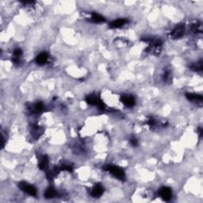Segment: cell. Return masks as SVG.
Returning a JSON list of instances; mask_svg holds the SVG:
<instances>
[{
  "mask_svg": "<svg viewBox=\"0 0 203 203\" xmlns=\"http://www.w3.org/2000/svg\"><path fill=\"white\" fill-rule=\"evenodd\" d=\"M19 187L23 192L26 193L29 195L31 196H36L37 195V190L33 186L30 185L29 183H26V182H20L19 183Z\"/></svg>",
  "mask_w": 203,
  "mask_h": 203,
  "instance_id": "cell-3",
  "label": "cell"
},
{
  "mask_svg": "<svg viewBox=\"0 0 203 203\" xmlns=\"http://www.w3.org/2000/svg\"><path fill=\"white\" fill-rule=\"evenodd\" d=\"M48 56L46 52H41L36 57V63L38 65H43L48 60Z\"/></svg>",
  "mask_w": 203,
  "mask_h": 203,
  "instance_id": "cell-10",
  "label": "cell"
},
{
  "mask_svg": "<svg viewBox=\"0 0 203 203\" xmlns=\"http://www.w3.org/2000/svg\"><path fill=\"white\" fill-rule=\"evenodd\" d=\"M56 195V191L52 187H48L44 192V197L46 198H53Z\"/></svg>",
  "mask_w": 203,
  "mask_h": 203,
  "instance_id": "cell-15",
  "label": "cell"
},
{
  "mask_svg": "<svg viewBox=\"0 0 203 203\" xmlns=\"http://www.w3.org/2000/svg\"><path fill=\"white\" fill-rule=\"evenodd\" d=\"M104 189L103 187H102V186L100 184H98L92 189L91 194L94 198H98V197H100L101 195H102Z\"/></svg>",
  "mask_w": 203,
  "mask_h": 203,
  "instance_id": "cell-9",
  "label": "cell"
},
{
  "mask_svg": "<svg viewBox=\"0 0 203 203\" xmlns=\"http://www.w3.org/2000/svg\"><path fill=\"white\" fill-rule=\"evenodd\" d=\"M44 109V105H43L42 102H39L37 103H34L31 107L30 108V111L33 114H38V113H41V111Z\"/></svg>",
  "mask_w": 203,
  "mask_h": 203,
  "instance_id": "cell-11",
  "label": "cell"
},
{
  "mask_svg": "<svg viewBox=\"0 0 203 203\" xmlns=\"http://www.w3.org/2000/svg\"><path fill=\"white\" fill-rule=\"evenodd\" d=\"M146 124L148 125L150 127H154V126L156 125V122H155V120L153 118H149L148 120H147V122H146Z\"/></svg>",
  "mask_w": 203,
  "mask_h": 203,
  "instance_id": "cell-17",
  "label": "cell"
},
{
  "mask_svg": "<svg viewBox=\"0 0 203 203\" xmlns=\"http://www.w3.org/2000/svg\"><path fill=\"white\" fill-rule=\"evenodd\" d=\"M129 142H130L131 145L133 146V147H137V146L138 145V141H137V140L135 138V137H132V138H130Z\"/></svg>",
  "mask_w": 203,
  "mask_h": 203,
  "instance_id": "cell-20",
  "label": "cell"
},
{
  "mask_svg": "<svg viewBox=\"0 0 203 203\" xmlns=\"http://www.w3.org/2000/svg\"><path fill=\"white\" fill-rule=\"evenodd\" d=\"M104 170L110 172L113 176L116 177L117 179H120V180H125L126 174H125L123 169L119 168V167L112 164H108L104 168Z\"/></svg>",
  "mask_w": 203,
  "mask_h": 203,
  "instance_id": "cell-1",
  "label": "cell"
},
{
  "mask_svg": "<svg viewBox=\"0 0 203 203\" xmlns=\"http://www.w3.org/2000/svg\"><path fill=\"white\" fill-rule=\"evenodd\" d=\"M159 194L163 200L164 201H170L172 197V191L170 187H163L159 190Z\"/></svg>",
  "mask_w": 203,
  "mask_h": 203,
  "instance_id": "cell-5",
  "label": "cell"
},
{
  "mask_svg": "<svg viewBox=\"0 0 203 203\" xmlns=\"http://www.w3.org/2000/svg\"><path fill=\"white\" fill-rule=\"evenodd\" d=\"M121 101L124 105L128 107H133L135 105V98L129 94H123L121 97Z\"/></svg>",
  "mask_w": 203,
  "mask_h": 203,
  "instance_id": "cell-6",
  "label": "cell"
},
{
  "mask_svg": "<svg viewBox=\"0 0 203 203\" xmlns=\"http://www.w3.org/2000/svg\"><path fill=\"white\" fill-rule=\"evenodd\" d=\"M171 73L169 71H166L164 74V82H170L171 81Z\"/></svg>",
  "mask_w": 203,
  "mask_h": 203,
  "instance_id": "cell-18",
  "label": "cell"
},
{
  "mask_svg": "<svg viewBox=\"0 0 203 203\" xmlns=\"http://www.w3.org/2000/svg\"><path fill=\"white\" fill-rule=\"evenodd\" d=\"M185 33V26L183 24H179L174 28L171 33V37L173 39L181 38Z\"/></svg>",
  "mask_w": 203,
  "mask_h": 203,
  "instance_id": "cell-4",
  "label": "cell"
},
{
  "mask_svg": "<svg viewBox=\"0 0 203 203\" xmlns=\"http://www.w3.org/2000/svg\"><path fill=\"white\" fill-rule=\"evenodd\" d=\"M202 133H203L202 129H201V128H199V129H198V134H199V136L201 137H202Z\"/></svg>",
  "mask_w": 203,
  "mask_h": 203,
  "instance_id": "cell-21",
  "label": "cell"
},
{
  "mask_svg": "<svg viewBox=\"0 0 203 203\" xmlns=\"http://www.w3.org/2000/svg\"><path fill=\"white\" fill-rule=\"evenodd\" d=\"M186 98L190 102H195V103L201 102H202V96L200 95V94H193V93H187V94H186Z\"/></svg>",
  "mask_w": 203,
  "mask_h": 203,
  "instance_id": "cell-8",
  "label": "cell"
},
{
  "mask_svg": "<svg viewBox=\"0 0 203 203\" xmlns=\"http://www.w3.org/2000/svg\"><path fill=\"white\" fill-rule=\"evenodd\" d=\"M86 102L89 105L96 106H98V109L101 110H104L106 109V106L103 102L98 97H97L96 95H94V94L88 95L86 98Z\"/></svg>",
  "mask_w": 203,
  "mask_h": 203,
  "instance_id": "cell-2",
  "label": "cell"
},
{
  "mask_svg": "<svg viewBox=\"0 0 203 203\" xmlns=\"http://www.w3.org/2000/svg\"><path fill=\"white\" fill-rule=\"evenodd\" d=\"M128 23L127 19H117L115 21H113L112 22H110V27L112 28V29H118V28H121L123 26Z\"/></svg>",
  "mask_w": 203,
  "mask_h": 203,
  "instance_id": "cell-7",
  "label": "cell"
},
{
  "mask_svg": "<svg viewBox=\"0 0 203 203\" xmlns=\"http://www.w3.org/2000/svg\"><path fill=\"white\" fill-rule=\"evenodd\" d=\"M48 162H49L48 157L47 155H44L40 161V164L38 165L39 168L41 170H46L48 167Z\"/></svg>",
  "mask_w": 203,
  "mask_h": 203,
  "instance_id": "cell-13",
  "label": "cell"
},
{
  "mask_svg": "<svg viewBox=\"0 0 203 203\" xmlns=\"http://www.w3.org/2000/svg\"><path fill=\"white\" fill-rule=\"evenodd\" d=\"M193 31L194 33H201V26L198 24H195L193 26Z\"/></svg>",
  "mask_w": 203,
  "mask_h": 203,
  "instance_id": "cell-19",
  "label": "cell"
},
{
  "mask_svg": "<svg viewBox=\"0 0 203 203\" xmlns=\"http://www.w3.org/2000/svg\"><path fill=\"white\" fill-rule=\"evenodd\" d=\"M91 22H94V23H102V22H106V19L103 16H102L98 14L92 13L91 14Z\"/></svg>",
  "mask_w": 203,
  "mask_h": 203,
  "instance_id": "cell-12",
  "label": "cell"
},
{
  "mask_svg": "<svg viewBox=\"0 0 203 203\" xmlns=\"http://www.w3.org/2000/svg\"><path fill=\"white\" fill-rule=\"evenodd\" d=\"M203 68V64H202V60H199L198 61L197 63H194L190 66V68L194 72H201Z\"/></svg>",
  "mask_w": 203,
  "mask_h": 203,
  "instance_id": "cell-14",
  "label": "cell"
},
{
  "mask_svg": "<svg viewBox=\"0 0 203 203\" xmlns=\"http://www.w3.org/2000/svg\"><path fill=\"white\" fill-rule=\"evenodd\" d=\"M22 55V51L21 48H15V49L14 50V57L21 58Z\"/></svg>",
  "mask_w": 203,
  "mask_h": 203,
  "instance_id": "cell-16",
  "label": "cell"
}]
</instances>
